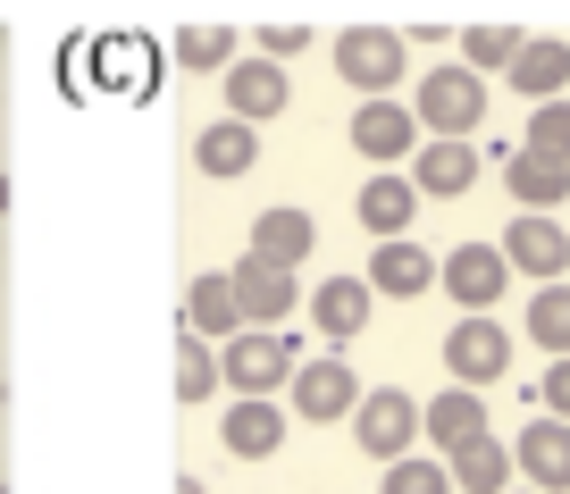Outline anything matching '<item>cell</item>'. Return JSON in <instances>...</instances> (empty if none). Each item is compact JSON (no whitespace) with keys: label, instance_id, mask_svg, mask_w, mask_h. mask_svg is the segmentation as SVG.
Returning <instances> with one entry per match:
<instances>
[{"label":"cell","instance_id":"e575fe53","mask_svg":"<svg viewBox=\"0 0 570 494\" xmlns=\"http://www.w3.org/2000/svg\"><path fill=\"white\" fill-rule=\"evenodd\" d=\"M512 494H529V486H512Z\"/></svg>","mask_w":570,"mask_h":494},{"label":"cell","instance_id":"4dcf8cb0","mask_svg":"<svg viewBox=\"0 0 570 494\" xmlns=\"http://www.w3.org/2000/svg\"><path fill=\"white\" fill-rule=\"evenodd\" d=\"M311 51V26H261V59L268 68H285V59H303Z\"/></svg>","mask_w":570,"mask_h":494},{"label":"cell","instance_id":"2e32d148","mask_svg":"<svg viewBox=\"0 0 570 494\" xmlns=\"http://www.w3.org/2000/svg\"><path fill=\"white\" fill-rule=\"evenodd\" d=\"M218 444H227L235 461L285 453V403H277V394H235V403L218 411Z\"/></svg>","mask_w":570,"mask_h":494},{"label":"cell","instance_id":"4fadbf2b","mask_svg":"<svg viewBox=\"0 0 570 494\" xmlns=\"http://www.w3.org/2000/svg\"><path fill=\"white\" fill-rule=\"evenodd\" d=\"M479 168H487L479 142H445V135H428L420 151H411L403 177H411V194H420V201H462L470 185H479Z\"/></svg>","mask_w":570,"mask_h":494},{"label":"cell","instance_id":"603a6c76","mask_svg":"<svg viewBox=\"0 0 570 494\" xmlns=\"http://www.w3.org/2000/svg\"><path fill=\"white\" fill-rule=\"evenodd\" d=\"M503 194H512L529 218H562L570 168H553V159H537V151H512V159H503Z\"/></svg>","mask_w":570,"mask_h":494},{"label":"cell","instance_id":"83f0119b","mask_svg":"<svg viewBox=\"0 0 570 494\" xmlns=\"http://www.w3.org/2000/svg\"><path fill=\"white\" fill-rule=\"evenodd\" d=\"M520 151L553 159V168H570V101H537L529 109V135H520Z\"/></svg>","mask_w":570,"mask_h":494},{"label":"cell","instance_id":"d4e9b609","mask_svg":"<svg viewBox=\"0 0 570 494\" xmlns=\"http://www.w3.org/2000/svg\"><path fill=\"white\" fill-rule=\"evenodd\" d=\"M520 336H529L546 360H570V285H537V294H529V318H520Z\"/></svg>","mask_w":570,"mask_h":494},{"label":"cell","instance_id":"5bb4252c","mask_svg":"<svg viewBox=\"0 0 570 494\" xmlns=\"http://www.w3.org/2000/svg\"><path fill=\"white\" fill-rule=\"evenodd\" d=\"M361 285H370L377 302H420V294H436V251H428L420 235H394V244L370 251Z\"/></svg>","mask_w":570,"mask_h":494},{"label":"cell","instance_id":"7c38bea8","mask_svg":"<svg viewBox=\"0 0 570 494\" xmlns=\"http://www.w3.org/2000/svg\"><path fill=\"white\" fill-rule=\"evenodd\" d=\"M218 92H227V118H235V126H268V118H285V109H294V76L268 68L261 51L235 59V68L218 76Z\"/></svg>","mask_w":570,"mask_h":494},{"label":"cell","instance_id":"4316f807","mask_svg":"<svg viewBox=\"0 0 570 494\" xmlns=\"http://www.w3.org/2000/svg\"><path fill=\"white\" fill-rule=\"evenodd\" d=\"M453 42H462V68L487 85V76H503L520 59V42H529V34H520V26H462Z\"/></svg>","mask_w":570,"mask_h":494},{"label":"cell","instance_id":"8fae6325","mask_svg":"<svg viewBox=\"0 0 570 494\" xmlns=\"http://www.w3.org/2000/svg\"><path fill=\"white\" fill-rule=\"evenodd\" d=\"M512 477L529 494H570V419H546V411H537L512 436Z\"/></svg>","mask_w":570,"mask_h":494},{"label":"cell","instance_id":"3957f363","mask_svg":"<svg viewBox=\"0 0 570 494\" xmlns=\"http://www.w3.org/2000/svg\"><path fill=\"white\" fill-rule=\"evenodd\" d=\"M336 76L361 101H394V85L411 76V34H394V26H344L336 34Z\"/></svg>","mask_w":570,"mask_h":494},{"label":"cell","instance_id":"44dd1931","mask_svg":"<svg viewBox=\"0 0 570 494\" xmlns=\"http://www.w3.org/2000/svg\"><path fill=\"white\" fill-rule=\"evenodd\" d=\"M194 168H202V177H218V185L252 177V168H261V126L210 118V126H202V135H194Z\"/></svg>","mask_w":570,"mask_h":494},{"label":"cell","instance_id":"ffe728a7","mask_svg":"<svg viewBox=\"0 0 570 494\" xmlns=\"http://www.w3.org/2000/svg\"><path fill=\"white\" fill-rule=\"evenodd\" d=\"M503 85L529 92V101H570V42L562 34H529L520 59L503 68Z\"/></svg>","mask_w":570,"mask_h":494},{"label":"cell","instance_id":"484cf974","mask_svg":"<svg viewBox=\"0 0 570 494\" xmlns=\"http://www.w3.org/2000/svg\"><path fill=\"white\" fill-rule=\"evenodd\" d=\"M168 59H177V68H194V76H227L244 51H235V26H177Z\"/></svg>","mask_w":570,"mask_h":494},{"label":"cell","instance_id":"d6a6232c","mask_svg":"<svg viewBox=\"0 0 570 494\" xmlns=\"http://www.w3.org/2000/svg\"><path fill=\"white\" fill-rule=\"evenodd\" d=\"M177 494H202V477H177Z\"/></svg>","mask_w":570,"mask_h":494},{"label":"cell","instance_id":"277c9868","mask_svg":"<svg viewBox=\"0 0 570 494\" xmlns=\"http://www.w3.org/2000/svg\"><path fill=\"white\" fill-rule=\"evenodd\" d=\"M353 444L386 470V461H403V453H420V394H403V386H361V403H353Z\"/></svg>","mask_w":570,"mask_h":494},{"label":"cell","instance_id":"8992f818","mask_svg":"<svg viewBox=\"0 0 570 494\" xmlns=\"http://www.w3.org/2000/svg\"><path fill=\"white\" fill-rule=\"evenodd\" d=\"M445 369H453V386H470V394L503 386V377H512V327H503L495 310L453 318V336H445Z\"/></svg>","mask_w":570,"mask_h":494},{"label":"cell","instance_id":"9c48e42d","mask_svg":"<svg viewBox=\"0 0 570 494\" xmlns=\"http://www.w3.org/2000/svg\"><path fill=\"white\" fill-rule=\"evenodd\" d=\"M436 285L462 302V318H479V310H495V302H503L512 268H503L495 244H453V251H436Z\"/></svg>","mask_w":570,"mask_h":494},{"label":"cell","instance_id":"9a60e30c","mask_svg":"<svg viewBox=\"0 0 570 494\" xmlns=\"http://www.w3.org/2000/svg\"><path fill=\"white\" fill-rule=\"evenodd\" d=\"M344 135H353V151L370 159V168H403V159L420 151V118H411L403 101H361Z\"/></svg>","mask_w":570,"mask_h":494},{"label":"cell","instance_id":"5b68a950","mask_svg":"<svg viewBox=\"0 0 570 494\" xmlns=\"http://www.w3.org/2000/svg\"><path fill=\"white\" fill-rule=\"evenodd\" d=\"M353 403H361V377H353V360H344V353H311L303 369L285 377V411H294L303 427L353 419Z\"/></svg>","mask_w":570,"mask_h":494},{"label":"cell","instance_id":"d6986e66","mask_svg":"<svg viewBox=\"0 0 570 494\" xmlns=\"http://www.w3.org/2000/svg\"><path fill=\"white\" fill-rule=\"evenodd\" d=\"M353 218L377 235V244H394V235H411V218H420V194H411L403 168H377V177L353 194Z\"/></svg>","mask_w":570,"mask_h":494},{"label":"cell","instance_id":"f546056e","mask_svg":"<svg viewBox=\"0 0 570 494\" xmlns=\"http://www.w3.org/2000/svg\"><path fill=\"white\" fill-rule=\"evenodd\" d=\"M377 494H453V477H445V461H436V453H403V461H386Z\"/></svg>","mask_w":570,"mask_h":494},{"label":"cell","instance_id":"ac0fdd59","mask_svg":"<svg viewBox=\"0 0 570 494\" xmlns=\"http://www.w3.org/2000/svg\"><path fill=\"white\" fill-rule=\"evenodd\" d=\"M370 310H377V294L361 277H327L320 294H311V327L327 336V353H344L353 336H370Z\"/></svg>","mask_w":570,"mask_h":494},{"label":"cell","instance_id":"f1b7e54d","mask_svg":"<svg viewBox=\"0 0 570 494\" xmlns=\"http://www.w3.org/2000/svg\"><path fill=\"white\" fill-rule=\"evenodd\" d=\"M218 394V344L177 336V403H210Z\"/></svg>","mask_w":570,"mask_h":494},{"label":"cell","instance_id":"6da1fadb","mask_svg":"<svg viewBox=\"0 0 570 494\" xmlns=\"http://www.w3.org/2000/svg\"><path fill=\"white\" fill-rule=\"evenodd\" d=\"M411 118H420V142L445 135V142H479L487 126V85L462 68V59H445V68H420V92H411Z\"/></svg>","mask_w":570,"mask_h":494},{"label":"cell","instance_id":"ba28073f","mask_svg":"<svg viewBox=\"0 0 570 494\" xmlns=\"http://www.w3.org/2000/svg\"><path fill=\"white\" fill-rule=\"evenodd\" d=\"M311 251H320V218H311L303 201H268V210L252 218V235H244V260L285 268V277H294V268H303Z\"/></svg>","mask_w":570,"mask_h":494},{"label":"cell","instance_id":"836d02e7","mask_svg":"<svg viewBox=\"0 0 570 494\" xmlns=\"http://www.w3.org/2000/svg\"><path fill=\"white\" fill-rule=\"evenodd\" d=\"M0 210H9V177H0Z\"/></svg>","mask_w":570,"mask_h":494},{"label":"cell","instance_id":"cb8c5ba5","mask_svg":"<svg viewBox=\"0 0 570 494\" xmlns=\"http://www.w3.org/2000/svg\"><path fill=\"white\" fill-rule=\"evenodd\" d=\"M185 336H202V344L244 336V318H235V294H227V268H202V277L185 285Z\"/></svg>","mask_w":570,"mask_h":494},{"label":"cell","instance_id":"52a82bcc","mask_svg":"<svg viewBox=\"0 0 570 494\" xmlns=\"http://www.w3.org/2000/svg\"><path fill=\"white\" fill-rule=\"evenodd\" d=\"M495 251H503V268H512V277L570 285V227H562V218H529V210H520L512 227L495 235Z\"/></svg>","mask_w":570,"mask_h":494},{"label":"cell","instance_id":"30bf717a","mask_svg":"<svg viewBox=\"0 0 570 494\" xmlns=\"http://www.w3.org/2000/svg\"><path fill=\"white\" fill-rule=\"evenodd\" d=\"M227 294H235V318H244V327H294V310H303V277L261 268V260H235Z\"/></svg>","mask_w":570,"mask_h":494},{"label":"cell","instance_id":"e0dca14e","mask_svg":"<svg viewBox=\"0 0 570 494\" xmlns=\"http://www.w3.org/2000/svg\"><path fill=\"white\" fill-rule=\"evenodd\" d=\"M470 436H487V394L445 386V394H428V403H420V444H428L436 461H445V453H462Z\"/></svg>","mask_w":570,"mask_h":494},{"label":"cell","instance_id":"1f68e13d","mask_svg":"<svg viewBox=\"0 0 570 494\" xmlns=\"http://www.w3.org/2000/svg\"><path fill=\"white\" fill-rule=\"evenodd\" d=\"M529 403H546V419H570V360H546V377H537Z\"/></svg>","mask_w":570,"mask_h":494},{"label":"cell","instance_id":"7a4b0ae2","mask_svg":"<svg viewBox=\"0 0 570 494\" xmlns=\"http://www.w3.org/2000/svg\"><path fill=\"white\" fill-rule=\"evenodd\" d=\"M303 336L294 327H244V336L218 344V386L227 394H285V377L303 369Z\"/></svg>","mask_w":570,"mask_h":494},{"label":"cell","instance_id":"7402d4cb","mask_svg":"<svg viewBox=\"0 0 570 494\" xmlns=\"http://www.w3.org/2000/svg\"><path fill=\"white\" fill-rule=\"evenodd\" d=\"M445 477H453V494H512L520 477H512V444L487 427V436H470L462 453H445Z\"/></svg>","mask_w":570,"mask_h":494}]
</instances>
